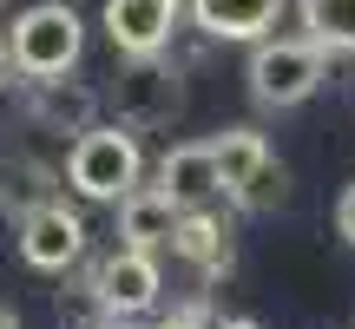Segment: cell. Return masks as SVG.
Returning <instances> with one entry per match:
<instances>
[{"label":"cell","instance_id":"obj_20","mask_svg":"<svg viewBox=\"0 0 355 329\" xmlns=\"http://www.w3.org/2000/svg\"><path fill=\"white\" fill-rule=\"evenodd\" d=\"M7 73H13V66H7V40H0V86H7Z\"/></svg>","mask_w":355,"mask_h":329},{"label":"cell","instance_id":"obj_18","mask_svg":"<svg viewBox=\"0 0 355 329\" xmlns=\"http://www.w3.org/2000/svg\"><path fill=\"white\" fill-rule=\"evenodd\" d=\"M99 329H145L139 317H99Z\"/></svg>","mask_w":355,"mask_h":329},{"label":"cell","instance_id":"obj_15","mask_svg":"<svg viewBox=\"0 0 355 329\" xmlns=\"http://www.w3.org/2000/svg\"><path fill=\"white\" fill-rule=\"evenodd\" d=\"M336 237H343L349 251H355V178L343 185V198H336Z\"/></svg>","mask_w":355,"mask_h":329},{"label":"cell","instance_id":"obj_5","mask_svg":"<svg viewBox=\"0 0 355 329\" xmlns=\"http://www.w3.org/2000/svg\"><path fill=\"white\" fill-rule=\"evenodd\" d=\"M79 257H86V217L66 198H46V204H33V211H20V264L26 270L60 277Z\"/></svg>","mask_w":355,"mask_h":329},{"label":"cell","instance_id":"obj_16","mask_svg":"<svg viewBox=\"0 0 355 329\" xmlns=\"http://www.w3.org/2000/svg\"><path fill=\"white\" fill-rule=\"evenodd\" d=\"M204 323H211L204 310H171V317H165V323H152V329H204Z\"/></svg>","mask_w":355,"mask_h":329},{"label":"cell","instance_id":"obj_1","mask_svg":"<svg viewBox=\"0 0 355 329\" xmlns=\"http://www.w3.org/2000/svg\"><path fill=\"white\" fill-rule=\"evenodd\" d=\"M86 53V20H79L66 0H40V7L13 13V33H7V66L20 79H66Z\"/></svg>","mask_w":355,"mask_h":329},{"label":"cell","instance_id":"obj_7","mask_svg":"<svg viewBox=\"0 0 355 329\" xmlns=\"http://www.w3.org/2000/svg\"><path fill=\"white\" fill-rule=\"evenodd\" d=\"M158 60H125V73H119V126H165L178 112V73Z\"/></svg>","mask_w":355,"mask_h":329},{"label":"cell","instance_id":"obj_17","mask_svg":"<svg viewBox=\"0 0 355 329\" xmlns=\"http://www.w3.org/2000/svg\"><path fill=\"white\" fill-rule=\"evenodd\" d=\"M204 329H263V323H257V317H211Z\"/></svg>","mask_w":355,"mask_h":329},{"label":"cell","instance_id":"obj_2","mask_svg":"<svg viewBox=\"0 0 355 329\" xmlns=\"http://www.w3.org/2000/svg\"><path fill=\"white\" fill-rule=\"evenodd\" d=\"M139 178H145V152L132 126H86L66 152V185L86 204H119Z\"/></svg>","mask_w":355,"mask_h":329},{"label":"cell","instance_id":"obj_13","mask_svg":"<svg viewBox=\"0 0 355 329\" xmlns=\"http://www.w3.org/2000/svg\"><path fill=\"white\" fill-rule=\"evenodd\" d=\"M303 40L322 53H355V0H296Z\"/></svg>","mask_w":355,"mask_h":329},{"label":"cell","instance_id":"obj_3","mask_svg":"<svg viewBox=\"0 0 355 329\" xmlns=\"http://www.w3.org/2000/svg\"><path fill=\"white\" fill-rule=\"evenodd\" d=\"M322 60H329V53L322 47H309L303 33L296 40H250V99L257 106H270V112H290V106H303L309 92L322 86Z\"/></svg>","mask_w":355,"mask_h":329},{"label":"cell","instance_id":"obj_12","mask_svg":"<svg viewBox=\"0 0 355 329\" xmlns=\"http://www.w3.org/2000/svg\"><path fill=\"white\" fill-rule=\"evenodd\" d=\"M171 251L184 257V264H198V277H224V270H230V230L198 204V211H178Z\"/></svg>","mask_w":355,"mask_h":329},{"label":"cell","instance_id":"obj_8","mask_svg":"<svg viewBox=\"0 0 355 329\" xmlns=\"http://www.w3.org/2000/svg\"><path fill=\"white\" fill-rule=\"evenodd\" d=\"M283 7L290 0H184V13H191V26H198L204 40H263L270 26L283 20Z\"/></svg>","mask_w":355,"mask_h":329},{"label":"cell","instance_id":"obj_14","mask_svg":"<svg viewBox=\"0 0 355 329\" xmlns=\"http://www.w3.org/2000/svg\"><path fill=\"white\" fill-rule=\"evenodd\" d=\"M40 119H53V126H60V119H73V132H86L92 126V92H66V79H40Z\"/></svg>","mask_w":355,"mask_h":329},{"label":"cell","instance_id":"obj_10","mask_svg":"<svg viewBox=\"0 0 355 329\" xmlns=\"http://www.w3.org/2000/svg\"><path fill=\"white\" fill-rule=\"evenodd\" d=\"M211 158H217V191H224L230 204H243L250 198V185L270 171V145H263V132H250V126H230V132H217L211 139Z\"/></svg>","mask_w":355,"mask_h":329},{"label":"cell","instance_id":"obj_4","mask_svg":"<svg viewBox=\"0 0 355 329\" xmlns=\"http://www.w3.org/2000/svg\"><path fill=\"white\" fill-rule=\"evenodd\" d=\"M158 296H165L158 251H132V244H119L112 257H99V270H92V303H99V317H145Z\"/></svg>","mask_w":355,"mask_h":329},{"label":"cell","instance_id":"obj_19","mask_svg":"<svg viewBox=\"0 0 355 329\" xmlns=\"http://www.w3.org/2000/svg\"><path fill=\"white\" fill-rule=\"evenodd\" d=\"M0 329H20V317H13V310H7V303H0Z\"/></svg>","mask_w":355,"mask_h":329},{"label":"cell","instance_id":"obj_11","mask_svg":"<svg viewBox=\"0 0 355 329\" xmlns=\"http://www.w3.org/2000/svg\"><path fill=\"white\" fill-rule=\"evenodd\" d=\"M171 230H178V204L158 185H132L119 198V237L132 251H171Z\"/></svg>","mask_w":355,"mask_h":329},{"label":"cell","instance_id":"obj_9","mask_svg":"<svg viewBox=\"0 0 355 329\" xmlns=\"http://www.w3.org/2000/svg\"><path fill=\"white\" fill-rule=\"evenodd\" d=\"M158 191H165L178 211H198V204L224 198V191H217V158H211V139L171 145V152L158 158Z\"/></svg>","mask_w":355,"mask_h":329},{"label":"cell","instance_id":"obj_6","mask_svg":"<svg viewBox=\"0 0 355 329\" xmlns=\"http://www.w3.org/2000/svg\"><path fill=\"white\" fill-rule=\"evenodd\" d=\"M99 26L125 60H158L171 47V33L184 26V0H105Z\"/></svg>","mask_w":355,"mask_h":329}]
</instances>
